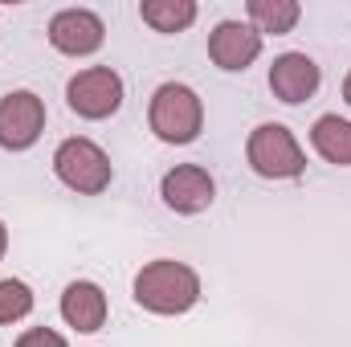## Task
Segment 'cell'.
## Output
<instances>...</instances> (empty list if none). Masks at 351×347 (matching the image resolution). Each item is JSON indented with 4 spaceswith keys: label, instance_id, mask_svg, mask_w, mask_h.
<instances>
[{
    "label": "cell",
    "instance_id": "cell-16",
    "mask_svg": "<svg viewBox=\"0 0 351 347\" xmlns=\"http://www.w3.org/2000/svg\"><path fill=\"white\" fill-rule=\"evenodd\" d=\"M16 347H66V339L58 335V331H49V327H33V331H25Z\"/></svg>",
    "mask_w": 351,
    "mask_h": 347
},
{
    "label": "cell",
    "instance_id": "cell-2",
    "mask_svg": "<svg viewBox=\"0 0 351 347\" xmlns=\"http://www.w3.org/2000/svg\"><path fill=\"white\" fill-rule=\"evenodd\" d=\"M147 119H152V131L164 143H192L204 127V106H200L196 90L180 86V82H164L152 94Z\"/></svg>",
    "mask_w": 351,
    "mask_h": 347
},
{
    "label": "cell",
    "instance_id": "cell-14",
    "mask_svg": "<svg viewBox=\"0 0 351 347\" xmlns=\"http://www.w3.org/2000/svg\"><path fill=\"white\" fill-rule=\"evenodd\" d=\"M245 8H250L254 29L258 33H274V37L278 33H290L298 25V16H302V8L294 0H250Z\"/></svg>",
    "mask_w": 351,
    "mask_h": 347
},
{
    "label": "cell",
    "instance_id": "cell-13",
    "mask_svg": "<svg viewBox=\"0 0 351 347\" xmlns=\"http://www.w3.org/2000/svg\"><path fill=\"white\" fill-rule=\"evenodd\" d=\"M139 16L156 29V33H180L196 21V4L192 0H143Z\"/></svg>",
    "mask_w": 351,
    "mask_h": 347
},
{
    "label": "cell",
    "instance_id": "cell-17",
    "mask_svg": "<svg viewBox=\"0 0 351 347\" xmlns=\"http://www.w3.org/2000/svg\"><path fill=\"white\" fill-rule=\"evenodd\" d=\"M4 250H8V233H4V225H0V258H4Z\"/></svg>",
    "mask_w": 351,
    "mask_h": 347
},
{
    "label": "cell",
    "instance_id": "cell-5",
    "mask_svg": "<svg viewBox=\"0 0 351 347\" xmlns=\"http://www.w3.org/2000/svg\"><path fill=\"white\" fill-rule=\"evenodd\" d=\"M66 102L74 115L82 119H110L123 106V78L110 66H90L82 74L70 78L66 86Z\"/></svg>",
    "mask_w": 351,
    "mask_h": 347
},
{
    "label": "cell",
    "instance_id": "cell-1",
    "mask_svg": "<svg viewBox=\"0 0 351 347\" xmlns=\"http://www.w3.org/2000/svg\"><path fill=\"white\" fill-rule=\"evenodd\" d=\"M200 298V278L184 261H152L135 278V302L152 315H184Z\"/></svg>",
    "mask_w": 351,
    "mask_h": 347
},
{
    "label": "cell",
    "instance_id": "cell-7",
    "mask_svg": "<svg viewBox=\"0 0 351 347\" xmlns=\"http://www.w3.org/2000/svg\"><path fill=\"white\" fill-rule=\"evenodd\" d=\"M49 41H53V49H62L70 58H86L94 49H102L106 25L90 8H66L49 21Z\"/></svg>",
    "mask_w": 351,
    "mask_h": 347
},
{
    "label": "cell",
    "instance_id": "cell-9",
    "mask_svg": "<svg viewBox=\"0 0 351 347\" xmlns=\"http://www.w3.org/2000/svg\"><path fill=\"white\" fill-rule=\"evenodd\" d=\"M262 53V33L254 25H241V21H221L208 37V58L221 66V70H245L254 58Z\"/></svg>",
    "mask_w": 351,
    "mask_h": 347
},
{
    "label": "cell",
    "instance_id": "cell-3",
    "mask_svg": "<svg viewBox=\"0 0 351 347\" xmlns=\"http://www.w3.org/2000/svg\"><path fill=\"white\" fill-rule=\"evenodd\" d=\"M245 160H250V168L258 176H265V180H294V176H302V168H306V156H302L298 139H294L290 127H282V123H262V127L250 135Z\"/></svg>",
    "mask_w": 351,
    "mask_h": 347
},
{
    "label": "cell",
    "instance_id": "cell-4",
    "mask_svg": "<svg viewBox=\"0 0 351 347\" xmlns=\"http://www.w3.org/2000/svg\"><path fill=\"white\" fill-rule=\"evenodd\" d=\"M53 172L62 184H70L74 192H86L98 196L106 184H110V160L98 143L90 139H66L58 152H53Z\"/></svg>",
    "mask_w": 351,
    "mask_h": 347
},
{
    "label": "cell",
    "instance_id": "cell-8",
    "mask_svg": "<svg viewBox=\"0 0 351 347\" xmlns=\"http://www.w3.org/2000/svg\"><path fill=\"white\" fill-rule=\"evenodd\" d=\"M160 196H164V204H168L172 213L192 217V213H204V208L213 204L217 184H213V176L204 172V168H196V164H180V168H172V172L164 176Z\"/></svg>",
    "mask_w": 351,
    "mask_h": 347
},
{
    "label": "cell",
    "instance_id": "cell-11",
    "mask_svg": "<svg viewBox=\"0 0 351 347\" xmlns=\"http://www.w3.org/2000/svg\"><path fill=\"white\" fill-rule=\"evenodd\" d=\"M62 319L74 327V331H98L102 323H106V294L94 286V282H74V286H66V294H62Z\"/></svg>",
    "mask_w": 351,
    "mask_h": 347
},
{
    "label": "cell",
    "instance_id": "cell-6",
    "mask_svg": "<svg viewBox=\"0 0 351 347\" xmlns=\"http://www.w3.org/2000/svg\"><path fill=\"white\" fill-rule=\"evenodd\" d=\"M45 131V102L33 90H12L0 98V147L25 152Z\"/></svg>",
    "mask_w": 351,
    "mask_h": 347
},
{
    "label": "cell",
    "instance_id": "cell-18",
    "mask_svg": "<svg viewBox=\"0 0 351 347\" xmlns=\"http://www.w3.org/2000/svg\"><path fill=\"white\" fill-rule=\"evenodd\" d=\"M343 98L351 102V74H348V82H343Z\"/></svg>",
    "mask_w": 351,
    "mask_h": 347
},
{
    "label": "cell",
    "instance_id": "cell-12",
    "mask_svg": "<svg viewBox=\"0 0 351 347\" xmlns=\"http://www.w3.org/2000/svg\"><path fill=\"white\" fill-rule=\"evenodd\" d=\"M311 143L315 152L327 160V164H339L351 168V123L339 115H323L315 127H311Z\"/></svg>",
    "mask_w": 351,
    "mask_h": 347
},
{
    "label": "cell",
    "instance_id": "cell-15",
    "mask_svg": "<svg viewBox=\"0 0 351 347\" xmlns=\"http://www.w3.org/2000/svg\"><path fill=\"white\" fill-rule=\"evenodd\" d=\"M33 311V290L16 278H4L0 282V323H16Z\"/></svg>",
    "mask_w": 351,
    "mask_h": 347
},
{
    "label": "cell",
    "instance_id": "cell-10",
    "mask_svg": "<svg viewBox=\"0 0 351 347\" xmlns=\"http://www.w3.org/2000/svg\"><path fill=\"white\" fill-rule=\"evenodd\" d=\"M319 82H323V74H319V66L306 53H282L269 66V90H274V98H282L290 106L306 102L319 90Z\"/></svg>",
    "mask_w": 351,
    "mask_h": 347
}]
</instances>
